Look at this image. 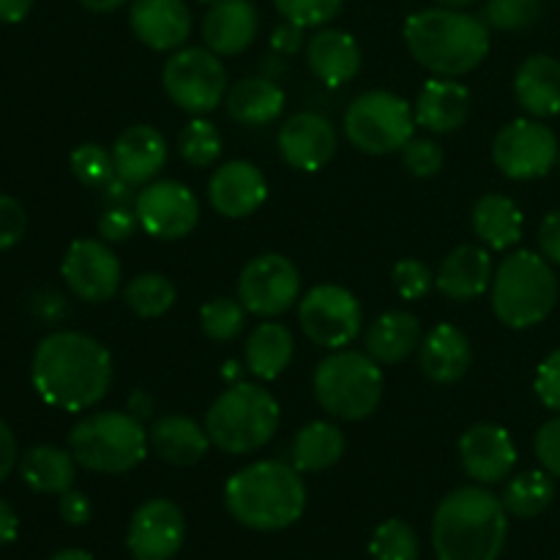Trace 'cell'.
Returning a JSON list of instances; mask_svg holds the SVG:
<instances>
[{
  "label": "cell",
  "instance_id": "cell-1",
  "mask_svg": "<svg viewBox=\"0 0 560 560\" xmlns=\"http://www.w3.org/2000/svg\"><path fill=\"white\" fill-rule=\"evenodd\" d=\"M31 381L49 408L82 413L107 397L113 355L82 331H55L33 350Z\"/></svg>",
  "mask_w": 560,
  "mask_h": 560
},
{
  "label": "cell",
  "instance_id": "cell-2",
  "mask_svg": "<svg viewBox=\"0 0 560 560\" xmlns=\"http://www.w3.org/2000/svg\"><path fill=\"white\" fill-rule=\"evenodd\" d=\"M509 536V512L487 487L452 490L432 517L438 560H498Z\"/></svg>",
  "mask_w": 560,
  "mask_h": 560
},
{
  "label": "cell",
  "instance_id": "cell-3",
  "mask_svg": "<svg viewBox=\"0 0 560 560\" xmlns=\"http://www.w3.org/2000/svg\"><path fill=\"white\" fill-rule=\"evenodd\" d=\"M230 517L252 530H284L301 520L306 509V485L301 470L279 459H262L230 476L224 487Z\"/></svg>",
  "mask_w": 560,
  "mask_h": 560
},
{
  "label": "cell",
  "instance_id": "cell-4",
  "mask_svg": "<svg viewBox=\"0 0 560 560\" xmlns=\"http://www.w3.org/2000/svg\"><path fill=\"white\" fill-rule=\"evenodd\" d=\"M410 55L438 77L470 74L490 52V25L459 9H424L405 22Z\"/></svg>",
  "mask_w": 560,
  "mask_h": 560
},
{
  "label": "cell",
  "instance_id": "cell-5",
  "mask_svg": "<svg viewBox=\"0 0 560 560\" xmlns=\"http://www.w3.org/2000/svg\"><path fill=\"white\" fill-rule=\"evenodd\" d=\"M490 301L498 320L514 331L545 323L558 304V277L550 260L530 249L503 257L492 277Z\"/></svg>",
  "mask_w": 560,
  "mask_h": 560
},
{
  "label": "cell",
  "instance_id": "cell-6",
  "mask_svg": "<svg viewBox=\"0 0 560 560\" xmlns=\"http://www.w3.org/2000/svg\"><path fill=\"white\" fill-rule=\"evenodd\" d=\"M279 419L282 410L273 394L255 383H233L208 410L206 432L222 452L252 454L277 435Z\"/></svg>",
  "mask_w": 560,
  "mask_h": 560
},
{
  "label": "cell",
  "instance_id": "cell-7",
  "mask_svg": "<svg viewBox=\"0 0 560 560\" xmlns=\"http://www.w3.org/2000/svg\"><path fill=\"white\" fill-rule=\"evenodd\" d=\"M148 432L142 421L120 410H102L77 421L69 432V452L77 465L93 474H129L148 457Z\"/></svg>",
  "mask_w": 560,
  "mask_h": 560
},
{
  "label": "cell",
  "instance_id": "cell-8",
  "mask_svg": "<svg viewBox=\"0 0 560 560\" xmlns=\"http://www.w3.org/2000/svg\"><path fill=\"white\" fill-rule=\"evenodd\" d=\"M315 397L326 413L342 421H361L383 399V372L370 353L334 350L315 370Z\"/></svg>",
  "mask_w": 560,
  "mask_h": 560
},
{
  "label": "cell",
  "instance_id": "cell-9",
  "mask_svg": "<svg viewBox=\"0 0 560 560\" xmlns=\"http://www.w3.org/2000/svg\"><path fill=\"white\" fill-rule=\"evenodd\" d=\"M413 124L410 104L392 91H366L345 109V135L350 145L370 156L402 151L413 140Z\"/></svg>",
  "mask_w": 560,
  "mask_h": 560
},
{
  "label": "cell",
  "instance_id": "cell-10",
  "mask_svg": "<svg viewBox=\"0 0 560 560\" xmlns=\"http://www.w3.org/2000/svg\"><path fill=\"white\" fill-rule=\"evenodd\" d=\"M164 93L189 115H206L228 96V71L208 47H184L162 69Z\"/></svg>",
  "mask_w": 560,
  "mask_h": 560
},
{
  "label": "cell",
  "instance_id": "cell-11",
  "mask_svg": "<svg viewBox=\"0 0 560 560\" xmlns=\"http://www.w3.org/2000/svg\"><path fill=\"white\" fill-rule=\"evenodd\" d=\"M558 137L536 118H517L503 126L492 140V162L506 178L536 180L556 167Z\"/></svg>",
  "mask_w": 560,
  "mask_h": 560
},
{
  "label": "cell",
  "instance_id": "cell-12",
  "mask_svg": "<svg viewBox=\"0 0 560 560\" xmlns=\"http://www.w3.org/2000/svg\"><path fill=\"white\" fill-rule=\"evenodd\" d=\"M299 323L306 339L326 350H342L359 337L364 312L342 284H317L299 301Z\"/></svg>",
  "mask_w": 560,
  "mask_h": 560
},
{
  "label": "cell",
  "instance_id": "cell-13",
  "mask_svg": "<svg viewBox=\"0 0 560 560\" xmlns=\"http://www.w3.org/2000/svg\"><path fill=\"white\" fill-rule=\"evenodd\" d=\"M238 301L246 312L257 317H277L301 301V273L288 257L268 255L255 257L244 266L238 277Z\"/></svg>",
  "mask_w": 560,
  "mask_h": 560
},
{
  "label": "cell",
  "instance_id": "cell-14",
  "mask_svg": "<svg viewBox=\"0 0 560 560\" xmlns=\"http://www.w3.org/2000/svg\"><path fill=\"white\" fill-rule=\"evenodd\" d=\"M140 228L159 241L186 238L200 222V202L180 180H151L135 197Z\"/></svg>",
  "mask_w": 560,
  "mask_h": 560
},
{
  "label": "cell",
  "instance_id": "cell-15",
  "mask_svg": "<svg viewBox=\"0 0 560 560\" xmlns=\"http://www.w3.org/2000/svg\"><path fill=\"white\" fill-rule=\"evenodd\" d=\"M60 273L77 299L85 304H102L118 293L124 268L107 241L80 238L66 249Z\"/></svg>",
  "mask_w": 560,
  "mask_h": 560
},
{
  "label": "cell",
  "instance_id": "cell-16",
  "mask_svg": "<svg viewBox=\"0 0 560 560\" xmlns=\"http://www.w3.org/2000/svg\"><path fill=\"white\" fill-rule=\"evenodd\" d=\"M186 539V517L167 498L145 501L129 520V545L135 560H173Z\"/></svg>",
  "mask_w": 560,
  "mask_h": 560
},
{
  "label": "cell",
  "instance_id": "cell-17",
  "mask_svg": "<svg viewBox=\"0 0 560 560\" xmlns=\"http://www.w3.org/2000/svg\"><path fill=\"white\" fill-rule=\"evenodd\" d=\"M457 452L463 470L479 485H498L517 465V446L498 424H474L465 430Z\"/></svg>",
  "mask_w": 560,
  "mask_h": 560
},
{
  "label": "cell",
  "instance_id": "cell-18",
  "mask_svg": "<svg viewBox=\"0 0 560 560\" xmlns=\"http://www.w3.org/2000/svg\"><path fill=\"white\" fill-rule=\"evenodd\" d=\"M279 153L293 170L317 173L337 153V131L323 115L299 113L279 129Z\"/></svg>",
  "mask_w": 560,
  "mask_h": 560
},
{
  "label": "cell",
  "instance_id": "cell-19",
  "mask_svg": "<svg viewBox=\"0 0 560 560\" xmlns=\"http://www.w3.org/2000/svg\"><path fill=\"white\" fill-rule=\"evenodd\" d=\"M268 184L260 167L252 162H228L208 180V202L224 219L252 217L266 202Z\"/></svg>",
  "mask_w": 560,
  "mask_h": 560
},
{
  "label": "cell",
  "instance_id": "cell-20",
  "mask_svg": "<svg viewBox=\"0 0 560 560\" xmlns=\"http://www.w3.org/2000/svg\"><path fill=\"white\" fill-rule=\"evenodd\" d=\"M129 22L135 36L156 52H173L191 33V11L184 0H131Z\"/></svg>",
  "mask_w": 560,
  "mask_h": 560
},
{
  "label": "cell",
  "instance_id": "cell-21",
  "mask_svg": "<svg viewBox=\"0 0 560 560\" xmlns=\"http://www.w3.org/2000/svg\"><path fill=\"white\" fill-rule=\"evenodd\" d=\"M109 151H113L115 173L124 180H129L131 186L151 184L162 173L170 156L164 135L148 124H137L120 131Z\"/></svg>",
  "mask_w": 560,
  "mask_h": 560
},
{
  "label": "cell",
  "instance_id": "cell-22",
  "mask_svg": "<svg viewBox=\"0 0 560 560\" xmlns=\"http://www.w3.org/2000/svg\"><path fill=\"white\" fill-rule=\"evenodd\" d=\"M470 364H474L470 339L465 337L463 328L452 326V323L435 326L419 345L421 372L438 386H452V383L463 381Z\"/></svg>",
  "mask_w": 560,
  "mask_h": 560
},
{
  "label": "cell",
  "instance_id": "cell-23",
  "mask_svg": "<svg viewBox=\"0 0 560 560\" xmlns=\"http://www.w3.org/2000/svg\"><path fill=\"white\" fill-rule=\"evenodd\" d=\"M260 31V16L252 0H219L202 20L206 47L217 55H238L252 47Z\"/></svg>",
  "mask_w": 560,
  "mask_h": 560
},
{
  "label": "cell",
  "instance_id": "cell-24",
  "mask_svg": "<svg viewBox=\"0 0 560 560\" xmlns=\"http://www.w3.org/2000/svg\"><path fill=\"white\" fill-rule=\"evenodd\" d=\"M492 277H495V266H492L490 249L463 244L443 257L435 284L446 299L474 301L490 288Z\"/></svg>",
  "mask_w": 560,
  "mask_h": 560
},
{
  "label": "cell",
  "instance_id": "cell-25",
  "mask_svg": "<svg viewBox=\"0 0 560 560\" xmlns=\"http://www.w3.org/2000/svg\"><path fill=\"white\" fill-rule=\"evenodd\" d=\"M306 63L317 80L328 88H339L361 71V47L350 33L326 27L306 44Z\"/></svg>",
  "mask_w": 560,
  "mask_h": 560
},
{
  "label": "cell",
  "instance_id": "cell-26",
  "mask_svg": "<svg viewBox=\"0 0 560 560\" xmlns=\"http://www.w3.org/2000/svg\"><path fill=\"white\" fill-rule=\"evenodd\" d=\"M416 124L435 135L457 131L470 115V91L457 80L438 77L419 91L416 98Z\"/></svg>",
  "mask_w": 560,
  "mask_h": 560
},
{
  "label": "cell",
  "instance_id": "cell-27",
  "mask_svg": "<svg viewBox=\"0 0 560 560\" xmlns=\"http://www.w3.org/2000/svg\"><path fill=\"white\" fill-rule=\"evenodd\" d=\"M514 96L534 118L560 113V60L552 55H530L514 74Z\"/></svg>",
  "mask_w": 560,
  "mask_h": 560
},
{
  "label": "cell",
  "instance_id": "cell-28",
  "mask_svg": "<svg viewBox=\"0 0 560 560\" xmlns=\"http://www.w3.org/2000/svg\"><path fill=\"white\" fill-rule=\"evenodd\" d=\"M153 454L159 459L178 468H189V465L200 463L211 448V438H208L206 427L197 424L189 416H162L156 424L148 432Z\"/></svg>",
  "mask_w": 560,
  "mask_h": 560
},
{
  "label": "cell",
  "instance_id": "cell-29",
  "mask_svg": "<svg viewBox=\"0 0 560 560\" xmlns=\"http://www.w3.org/2000/svg\"><path fill=\"white\" fill-rule=\"evenodd\" d=\"M421 345V323L410 312L394 310L375 317L366 331V353L377 364H399Z\"/></svg>",
  "mask_w": 560,
  "mask_h": 560
},
{
  "label": "cell",
  "instance_id": "cell-30",
  "mask_svg": "<svg viewBox=\"0 0 560 560\" xmlns=\"http://www.w3.org/2000/svg\"><path fill=\"white\" fill-rule=\"evenodd\" d=\"M20 476L38 495H63L74 487L77 459L58 446H33L20 457Z\"/></svg>",
  "mask_w": 560,
  "mask_h": 560
},
{
  "label": "cell",
  "instance_id": "cell-31",
  "mask_svg": "<svg viewBox=\"0 0 560 560\" xmlns=\"http://www.w3.org/2000/svg\"><path fill=\"white\" fill-rule=\"evenodd\" d=\"M230 118L244 126H268L282 115L284 91L266 77H246L235 82L224 98Z\"/></svg>",
  "mask_w": 560,
  "mask_h": 560
},
{
  "label": "cell",
  "instance_id": "cell-32",
  "mask_svg": "<svg viewBox=\"0 0 560 560\" xmlns=\"http://www.w3.org/2000/svg\"><path fill=\"white\" fill-rule=\"evenodd\" d=\"M295 355L293 334L282 323H260L244 345L246 370L260 381H277Z\"/></svg>",
  "mask_w": 560,
  "mask_h": 560
},
{
  "label": "cell",
  "instance_id": "cell-33",
  "mask_svg": "<svg viewBox=\"0 0 560 560\" xmlns=\"http://www.w3.org/2000/svg\"><path fill=\"white\" fill-rule=\"evenodd\" d=\"M474 230L487 249H512L523 238V211L506 195H485L474 206Z\"/></svg>",
  "mask_w": 560,
  "mask_h": 560
},
{
  "label": "cell",
  "instance_id": "cell-34",
  "mask_svg": "<svg viewBox=\"0 0 560 560\" xmlns=\"http://www.w3.org/2000/svg\"><path fill=\"white\" fill-rule=\"evenodd\" d=\"M348 441H345L342 430L331 421H312V424L301 427L299 435L293 438L290 446V457H293V468L301 474H317V470H328L342 459Z\"/></svg>",
  "mask_w": 560,
  "mask_h": 560
},
{
  "label": "cell",
  "instance_id": "cell-35",
  "mask_svg": "<svg viewBox=\"0 0 560 560\" xmlns=\"http://www.w3.org/2000/svg\"><path fill=\"white\" fill-rule=\"evenodd\" d=\"M556 498V485H552L547 470H525V474L514 476L506 487H503V509L517 520H534L545 512Z\"/></svg>",
  "mask_w": 560,
  "mask_h": 560
},
{
  "label": "cell",
  "instance_id": "cell-36",
  "mask_svg": "<svg viewBox=\"0 0 560 560\" xmlns=\"http://www.w3.org/2000/svg\"><path fill=\"white\" fill-rule=\"evenodd\" d=\"M175 295H178L175 293V284L164 273L156 271L140 273L124 290V301L129 304V310L137 317H145V320L167 315L175 304Z\"/></svg>",
  "mask_w": 560,
  "mask_h": 560
},
{
  "label": "cell",
  "instance_id": "cell-37",
  "mask_svg": "<svg viewBox=\"0 0 560 560\" xmlns=\"http://www.w3.org/2000/svg\"><path fill=\"white\" fill-rule=\"evenodd\" d=\"M178 153L191 167H211L222 153V137L219 129L206 118H191L178 135Z\"/></svg>",
  "mask_w": 560,
  "mask_h": 560
},
{
  "label": "cell",
  "instance_id": "cell-38",
  "mask_svg": "<svg viewBox=\"0 0 560 560\" xmlns=\"http://www.w3.org/2000/svg\"><path fill=\"white\" fill-rule=\"evenodd\" d=\"M372 560H419V536L405 520H386L370 541Z\"/></svg>",
  "mask_w": 560,
  "mask_h": 560
},
{
  "label": "cell",
  "instance_id": "cell-39",
  "mask_svg": "<svg viewBox=\"0 0 560 560\" xmlns=\"http://www.w3.org/2000/svg\"><path fill=\"white\" fill-rule=\"evenodd\" d=\"M246 310L241 301L235 299H211L200 310V328L208 339L213 342H233L241 331H244Z\"/></svg>",
  "mask_w": 560,
  "mask_h": 560
},
{
  "label": "cell",
  "instance_id": "cell-40",
  "mask_svg": "<svg viewBox=\"0 0 560 560\" xmlns=\"http://www.w3.org/2000/svg\"><path fill=\"white\" fill-rule=\"evenodd\" d=\"M71 173L80 184L91 186V189H104L109 180L115 178V162H113V151H107L98 142H82L71 151L69 156Z\"/></svg>",
  "mask_w": 560,
  "mask_h": 560
},
{
  "label": "cell",
  "instance_id": "cell-41",
  "mask_svg": "<svg viewBox=\"0 0 560 560\" xmlns=\"http://www.w3.org/2000/svg\"><path fill=\"white\" fill-rule=\"evenodd\" d=\"M541 16V0H487L485 22L495 31H525Z\"/></svg>",
  "mask_w": 560,
  "mask_h": 560
},
{
  "label": "cell",
  "instance_id": "cell-42",
  "mask_svg": "<svg viewBox=\"0 0 560 560\" xmlns=\"http://www.w3.org/2000/svg\"><path fill=\"white\" fill-rule=\"evenodd\" d=\"M345 0H273L284 22L299 27H317L331 22L342 11Z\"/></svg>",
  "mask_w": 560,
  "mask_h": 560
},
{
  "label": "cell",
  "instance_id": "cell-43",
  "mask_svg": "<svg viewBox=\"0 0 560 560\" xmlns=\"http://www.w3.org/2000/svg\"><path fill=\"white\" fill-rule=\"evenodd\" d=\"M392 279H394V288H397V293L402 295L405 301L424 299V295L432 290V284H435L432 268L427 266V262L416 260V257H405V260H399L397 266H394Z\"/></svg>",
  "mask_w": 560,
  "mask_h": 560
},
{
  "label": "cell",
  "instance_id": "cell-44",
  "mask_svg": "<svg viewBox=\"0 0 560 560\" xmlns=\"http://www.w3.org/2000/svg\"><path fill=\"white\" fill-rule=\"evenodd\" d=\"M402 164L416 178H435L443 170V148L430 137H413L402 148Z\"/></svg>",
  "mask_w": 560,
  "mask_h": 560
},
{
  "label": "cell",
  "instance_id": "cell-45",
  "mask_svg": "<svg viewBox=\"0 0 560 560\" xmlns=\"http://www.w3.org/2000/svg\"><path fill=\"white\" fill-rule=\"evenodd\" d=\"M27 233V213L20 200L0 191V252L20 244Z\"/></svg>",
  "mask_w": 560,
  "mask_h": 560
},
{
  "label": "cell",
  "instance_id": "cell-46",
  "mask_svg": "<svg viewBox=\"0 0 560 560\" xmlns=\"http://www.w3.org/2000/svg\"><path fill=\"white\" fill-rule=\"evenodd\" d=\"M536 397L552 413H560V348L552 350L536 370Z\"/></svg>",
  "mask_w": 560,
  "mask_h": 560
},
{
  "label": "cell",
  "instance_id": "cell-47",
  "mask_svg": "<svg viewBox=\"0 0 560 560\" xmlns=\"http://www.w3.org/2000/svg\"><path fill=\"white\" fill-rule=\"evenodd\" d=\"M137 213L129 206H113L98 217V235L107 244H120V241H129L137 230Z\"/></svg>",
  "mask_w": 560,
  "mask_h": 560
},
{
  "label": "cell",
  "instance_id": "cell-48",
  "mask_svg": "<svg viewBox=\"0 0 560 560\" xmlns=\"http://www.w3.org/2000/svg\"><path fill=\"white\" fill-rule=\"evenodd\" d=\"M534 448L541 468L550 476H556V479H560V413L556 419L547 421V424H541V430L536 432Z\"/></svg>",
  "mask_w": 560,
  "mask_h": 560
},
{
  "label": "cell",
  "instance_id": "cell-49",
  "mask_svg": "<svg viewBox=\"0 0 560 560\" xmlns=\"http://www.w3.org/2000/svg\"><path fill=\"white\" fill-rule=\"evenodd\" d=\"M58 512H60V520H63L66 525H74V528H80V525H88L91 523V501H88L85 492L80 490H66L63 495H58Z\"/></svg>",
  "mask_w": 560,
  "mask_h": 560
},
{
  "label": "cell",
  "instance_id": "cell-50",
  "mask_svg": "<svg viewBox=\"0 0 560 560\" xmlns=\"http://www.w3.org/2000/svg\"><path fill=\"white\" fill-rule=\"evenodd\" d=\"M539 249L550 262L560 266V208L547 213L539 228Z\"/></svg>",
  "mask_w": 560,
  "mask_h": 560
},
{
  "label": "cell",
  "instance_id": "cell-51",
  "mask_svg": "<svg viewBox=\"0 0 560 560\" xmlns=\"http://www.w3.org/2000/svg\"><path fill=\"white\" fill-rule=\"evenodd\" d=\"M16 457H20V452H16L14 432H11V427L0 419V485H3V481L9 479L11 470H14Z\"/></svg>",
  "mask_w": 560,
  "mask_h": 560
},
{
  "label": "cell",
  "instance_id": "cell-52",
  "mask_svg": "<svg viewBox=\"0 0 560 560\" xmlns=\"http://www.w3.org/2000/svg\"><path fill=\"white\" fill-rule=\"evenodd\" d=\"M301 31H304V27L293 25V22H284V25H279L277 31H273L271 47L282 55H293L295 49L301 47Z\"/></svg>",
  "mask_w": 560,
  "mask_h": 560
},
{
  "label": "cell",
  "instance_id": "cell-53",
  "mask_svg": "<svg viewBox=\"0 0 560 560\" xmlns=\"http://www.w3.org/2000/svg\"><path fill=\"white\" fill-rule=\"evenodd\" d=\"M16 534H20V517L11 509V503L0 498V547L11 545L16 539Z\"/></svg>",
  "mask_w": 560,
  "mask_h": 560
},
{
  "label": "cell",
  "instance_id": "cell-54",
  "mask_svg": "<svg viewBox=\"0 0 560 560\" xmlns=\"http://www.w3.org/2000/svg\"><path fill=\"white\" fill-rule=\"evenodd\" d=\"M36 0H0V22L3 25H16L31 14Z\"/></svg>",
  "mask_w": 560,
  "mask_h": 560
},
{
  "label": "cell",
  "instance_id": "cell-55",
  "mask_svg": "<svg viewBox=\"0 0 560 560\" xmlns=\"http://www.w3.org/2000/svg\"><path fill=\"white\" fill-rule=\"evenodd\" d=\"M102 191H104V197H107V200L118 202V206H126V202H129V197H131V184H129V180L120 178V175H115V178L109 180V184L104 186Z\"/></svg>",
  "mask_w": 560,
  "mask_h": 560
},
{
  "label": "cell",
  "instance_id": "cell-56",
  "mask_svg": "<svg viewBox=\"0 0 560 560\" xmlns=\"http://www.w3.org/2000/svg\"><path fill=\"white\" fill-rule=\"evenodd\" d=\"M77 3L85 11H93V14H109V11L120 9V5L129 3V0H77Z\"/></svg>",
  "mask_w": 560,
  "mask_h": 560
},
{
  "label": "cell",
  "instance_id": "cell-57",
  "mask_svg": "<svg viewBox=\"0 0 560 560\" xmlns=\"http://www.w3.org/2000/svg\"><path fill=\"white\" fill-rule=\"evenodd\" d=\"M49 560H93V556H91V552L80 550V547H69V550L55 552V556Z\"/></svg>",
  "mask_w": 560,
  "mask_h": 560
},
{
  "label": "cell",
  "instance_id": "cell-58",
  "mask_svg": "<svg viewBox=\"0 0 560 560\" xmlns=\"http://www.w3.org/2000/svg\"><path fill=\"white\" fill-rule=\"evenodd\" d=\"M438 5H443V9H465V5L476 3V0H435Z\"/></svg>",
  "mask_w": 560,
  "mask_h": 560
},
{
  "label": "cell",
  "instance_id": "cell-59",
  "mask_svg": "<svg viewBox=\"0 0 560 560\" xmlns=\"http://www.w3.org/2000/svg\"><path fill=\"white\" fill-rule=\"evenodd\" d=\"M200 3H208V5H213V3H219V0H200Z\"/></svg>",
  "mask_w": 560,
  "mask_h": 560
},
{
  "label": "cell",
  "instance_id": "cell-60",
  "mask_svg": "<svg viewBox=\"0 0 560 560\" xmlns=\"http://www.w3.org/2000/svg\"><path fill=\"white\" fill-rule=\"evenodd\" d=\"M558 560H560V558H558Z\"/></svg>",
  "mask_w": 560,
  "mask_h": 560
}]
</instances>
